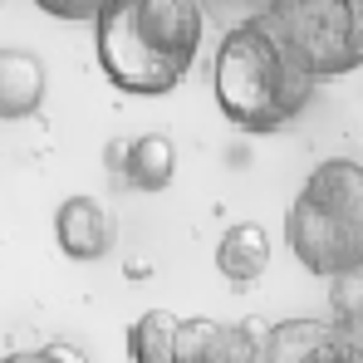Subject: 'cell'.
Here are the masks:
<instances>
[{
  "instance_id": "obj_1",
  "label": "cell",
  "mask_w": 363,
  "mask_h": 363,
  "mask_svg": "<svg viewBox=\"0 0 363 363\" xmlns=\"http://www.w3.org/2000/svg\"><path fill=\"white\" fill-rule=\"evenodd\" d=\"M201 25L196 0H108L94 20L99 69L118 94H172L196 64Z\"/></svg>"
},
{
  "instance_id": "obj_2",
  "label": "cell",
  "mask_w": 363,
  "mask_h": 363,
  "mask_svg": "<svg viewBox=\"0 0 363 363\" xmlns=\"http://www.w3.org/2000/svg\"><path fill=\"white\" fill-rule=\"evenodd\" d=\"M319 79H309L295 55L285 50L280 30L270 15L245 20L221 35L216 69H211V94L221 118L236 123L241 133H280L314 104Z\"/></svg>"
},
{
  "instance_id": "obj_3",
  "label": "cell",
  "mask_w": 363,
  "mask_h": 363,
  "mask_svg": "<svg viewBox=\"0 0 363 363\" xmlns=\"http://www.w3.org/2000/svg\"><path fill=\"white\" fill-rule=\"evenodd\" d=\"M285 245L309 275H363V162L329 157L304 177L285 211Z\"/></svg>"
},
{
  "instance_id": "obj_4",
  "label": "cell",
  "mask_w": 363,
  "mask_h": 363,
  "mask_svg": "<svg viewBox=\"0 0 363 363\" xmlns=\"http://www.w3.org/2000/svg\"><path fill=\"white\" fill-rule=\"evenodd\" d=\"M270 25L309 79H339L363 64V0H275Z\"/></svg>"
},
{
  "instance_id": "obj_5",
  "label": "cell",
  "mask_w": 363,
  "mask_h": 363,
  "mask_svg": "<svg viewBox=\"0 0 363 363\" xmlns=\"http://www.w3.org/2000/svg\"><path fill=\"white\" fill-rule=\"evenodd\" d=\"M275 363H363L359 334L319 324V319H280L270 324Z\"/></svg>"
},
{
  "instance_id": "obj_6",
  "label": "cell",
  "mask_w": 363,
  "mask_h": 363,
  "mask_svg": "<svg viewBox=\"0 0 363 363\" xmlns=\"http://www.w3.org/2000/svg\"><path fill=\"white\" fill-rule=\"evenodd\" d=\"M55 236H60V250L69 260H104L113 250L108 211L94 196H69L64 201L60 211H55Z\"/></svg>"
},
{
  "instance_id": "obj_7",
  "label": "cell",
  "mask_w": 363,
  "mask_h": 363,
  "mask_svg": "<svg viewBox=\"0 0 363 363\" xmlns=\"http://www.w3.org/2000/svg\"><path fill=\"white\" fill-rule=\"evenodd\" d=\"M45 108V64L30 50H0V118L20 123Z\"/></svg>"
},
{
  "instance_id": "obj_8",
  "label": "cell",
  "mask_w": 363,
  "mask_h": 363,
  "mask_svg": "<svg viewBox=\"0 0 363 363\" xmlns=\"http://www.w3.org/2000/svg\"><path fill=\"white\" fill-rule=\"evenodd\" d=\"M113 162L123 167V182L138 191H167L177 177V147L167 133H143L123 147V157L113 152Z\"/></svg>"
},
{
  "instance_id": "obj_9",
  "label": "cell",
  "mask_w": 363,
  "mask_h": 363,
  "mask_svg": "<svg viewBox=\"0 0 363 363\" xmlns=\"http://www.w3.org/2000/svg\"><path fill=\"white\" fill-rule=\"evenodd\" d=\"M265 265H270V236H265V226H255V221H236V226L221 236V245H216V270H221L231 285L260 280Z\"/></svg>"
},
{
  "instance_id": "obj_10",
  "label": "cell",
  "mask_w": 363,
  "mask_h": 363,
  "mask_svg": "<svg viewBox=\"0 0 363 363\" xmlns=\"http://www.w3.org/2000/svg\"><path fill=\"white\" fill-rule=\"evenodd\" d=\"M177 314L172 309H147L143 319L128 324V359L133 363H177Z\"/></svg>"
},
{
  "instance_id": "obj_11",
  "label": "cell",
  "mask_w": 363,
  "mask_h": 363,
  "mask_svg": "<svg viewBox=\"0 0 363 363\" xmlns=\"http://www.w3.org/2000/svg\"><path fill=\"white\" fill-rule=\"evenodd\" d=\"M196 5H201V15H211V20H221L226 30H236V25H245V20L270 15L275 0H196Z\"/></svg>"
},
{
  "instance_id": "obj_12",
  "label": "cell",
  "mask_w": 363,
  "mask_h": 363,
  "mask_svg": "<svg viewBox=\"0 0 363 363\" xmlns=\"http://www.w3.org/2000/svg\"><path fill=\"white\" fill-rule=\"evenodd\" d=\"M45 15H55V20H74V25H94L99 20V10L108 5V0H35Z\"/></svg>"
},
{
  "instance_id": "obj_13",
  "label": "cell",
  "mask_w": 363,
  "mask_h": 363,
  "mask_svg": "<svg viewBox=\"0 0 363 363\" xmlns=\"http://www.w3.org/2000/svg\"><path fill=\"white\" fill-rule=\"evenodd\" d=\"M0 363H60L50 349H15V354H5Z\"/></svg>"
},
{
  "instance_id": "obj_14",
  "label": "cell",
  "mask_w": 363,
  "mask_h": 363,
  "mask_svg": "<svg viewBox=\"0 0 363 363\" xmlns=\"http://www.w3.org/2000/svg\"><path fill=\"white\" fill-rule=\"evenodd\" d=\"M45 349H50V354H55L60 363H84V354H79L74 344H64V339H55V344H45Z\"/></svg>"
},
{
  "instance_id": "obj_15",
  "label": "cell",
  "mask_w": 363,
  "mask_h": 363,
  "mask_svg": "<svg viewBox=\"0 0 363 363\" xmlns=\"http://www.w3.org/2000/svg\"><path fill=\"white\" fill-rule=\"evenodd\" d=\"M265 363H275V354H270V359H265Z\"/></svg>"
}]
</instances>
